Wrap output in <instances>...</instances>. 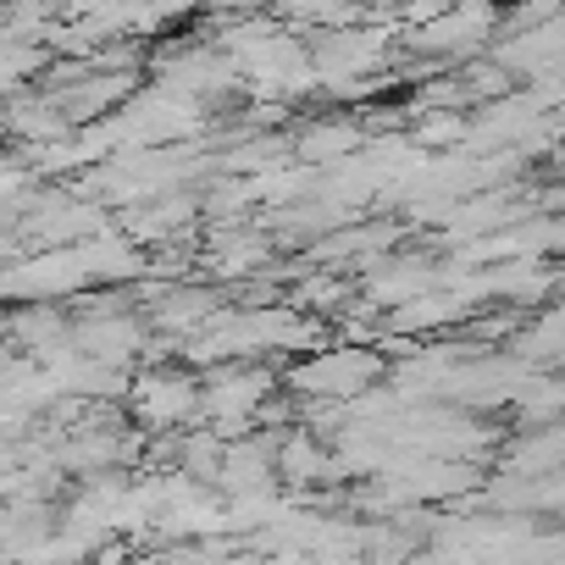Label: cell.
<instances>
[{
  "label": "cell",
  "mask_w": 565,
  "mask_h": 565,
  "mask_svg": "<svg viewBox=\"0 0 565 565\" xmlns=\"http://www.w3.org/2000/svg\"><path fill=\"white\" fill-rule=\"evenodd\" d=\"M383 372H388V361L377 350H366V344H322L311 355H295L282 383H289L295 399H339V405H350L366 388H377Z\"/></svg>",
  "instance_id": "cell-1"
},
{
  "label": "cell",
  "mask_w": 565,
  "mask_h": 565,
  "mask_svg": "<svg viewBox=\"0 0 565 565\" xmlns=\"http://www.w3.org/2000/svg\"><path fill=\"white\" fill-rule=\"evenodd\" d=\"M559 460H565L559 422H548V427H526L521 438H510V444L493 449V466H499L504 477H548V471H559Z\"/></svg>",
  "instance_id": "cell-8"
},
{
  "label": "cell",
  "mask_w": 565,
  "mask_h": 565,
  "mask_svg": "<svg viewBox=\"0 0 565 565\" xmlns=\"http://www.w3.org/2000/svg\"><path fill=\"white\" fill-rule=\"evenodd\" d=\"M128 416L139 433H183V427H200V377L189 372H139L128 377Z\"/></svg>",
  "instance_id": "cell-2"
},
{
  "label": "cell",
  "mask_w": 565,
  "mask_h": 565,
  "mask_svg": "<svg viewBox=\"0 0 565 565\" xmlns=\"http://www.w3.org/2000/svg\"><path fill=\"white\" fill-rule=\"evenodd\" d=\"M145 339H150V328H145V317H139L134 306H128V311H111V317H84V322H73V350L89 355V361H100V366H128V372H134Z\"/></svg>",
  "instance_id": "cell-4"
},
{
  "label": "cell",
  "mask_w": 565,
  "mask_h": 565,
  "mask_svg": "<svg viewBox=\"0 0 565 565\" xmlns=\"http://www.w3.org/2000/svg\"><path fill=\"white\" fill-rule=\"evenodd\" d=\"M216 306H222V295L205 289V282H167V295H161L156 306H145L139 317H145L150 328H161L167 339H189V333H200V322H205Z\"/></svg>",
  "instance_id": "cell-6"
},
{
  "label": "cell",
  "mask_w": 565,
  "mask_h": 565,
  "mask_svg": "<svg viewBox=\"0 0 565 565\" xmlns=\"http://www.w3.org/2000/svg\"><path fill=\"white\" fill-rule=\"evenodd\" d=\"M471 317V300L455 295V289H427L405 306L388 311V333H405V339H422V333H449Z\"/></svg>",
  "instance_id": "cell-7"
},
{
  "label": "cell",
  "mask_w": 565,
  "mask_h": 565,
  "mask_svg": "<svg viewBox=\"0 0 565 565\" xmlns=\"http://www.w3.org/2000/svg\"><path fill=\"white\" fill-rule=\"evenodd\" d=\"M493 34H499V0H449L433 23L411 29V45L433 56H477Z\"/></svg>",
  "instance_id": "cell-3"
},
{
  "label": "cell",
  "mask_w": 565,
  "mask_h": 565,
  "mask_svg": "<svg viewBox=\"0 0 565 565\" xmlns=\"http://www.w3.org/2000/svg\"><path fill=\"white\" fill-rule=\"evenodd\" d=\"M222 449H227V444H222L211 427H183V433H178V466H172V471L211 488L216 471H222Z\"/></svg>",
  "instance_id": "cell-10"
},
{
  "label": "cell",
  "mask_w": 565,
  "mask_h": 565,
  "mask_svg": "<svg viewBox=\"0 0 565 565\" xmlns=\"http://www.w3.org/2000/svg\"><path fill=\"white\" fill-rule=\"evenodd\" d=\"M300 161L311 167H344L355 150H366V128L361 122H311L300 139H295Z\"/></svg>",
  "instance_id": "cell-9"
},
{
  "label": "cell",
  "mask_w": 565,
  "mask_h": 565,
  "mask_svg": "<svg viewBox=\"0 0 565 565\" xmlns=\"http://www.w3.org/2000/svg\"><path fill=\"white\" fill-rule=\"evenodd\" d=\"M427 289H438V260H427V255H377L366 266L361 300L372 311H394V306H405Z\"/></svg>",
  "instance_id": "cell-5"
}]
</instances>
